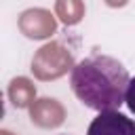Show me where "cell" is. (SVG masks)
Returning a JSON list of instances; mask_svg holds the SVG:
<instances>
[{"mask_svg": "<svg viewBox=\"0 0 135 135\" xmlns=\"http://www.w3.org/2000/svg\"><path fill=\"white\" fill-rule=\"evenodd\" d=\"M131 76L129 70L110 55H89L80 59L70 76L74 95L95 112H114L124 103Z\"/></svg>", "mask_w": 135, "mask_h": 135, "instance_id": "cell-1", "label": "cell"}, {"mask_svg": "<svg viewBox=\"0 0 135 135\" xmlns=\"http://www.w3.org/2000/svg\"><path fill=\"white\" fill-rule=\"evenodd\" d=\"M86 135H135V120L118 110L99 112L91 120Z\"/></svg>", "mask_w": 135, "mask_h": 135, "instance_id": "cell-2", "label": "cell"}, {"mask_svg": "<svg viewBox=\"0 0 135 135\" xmlns=\"http://www.w3.org/2000/svg\"><path fill=\"white\" fill-rule=\"evenodd\" d=\"M124 103H127L129 112L135 114V76H133L131 82H129V89H127V95H124Z\"/></svg>", "mask_w": 135, "mask_h": 135, "instance_id": "cell-3", "label": "cell"}, {"mask_svg": "<svg viewBox=\"0 0 135 135\" xmlns=\"http://www.w3.org/2000/svg\"><path fill=\"white\" fill-rule=\"evenodd\" d=\"M61 135H68V133H61Z\"/></svg>", "mask_w": 135, "mask_h": 135, "instance_id": "cell-4", "label": "cell"}]
</instances>
